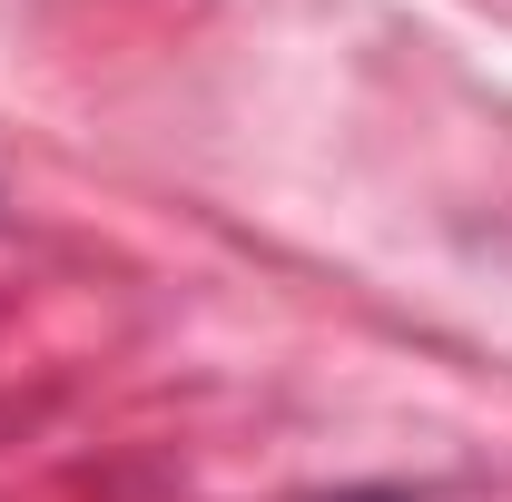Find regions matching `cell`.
I'll return each mask as SVG.
<instances>
[{"instance_id": "cell-1", "label": "cell", "mask_w": 512, "mask_h": 502, "mask_svg": "<svg viewBox=\"0 0 512 502\" xmlns=\"http://www.w3.org/2000/svg\"><path fill=\"white\" fill-rule=\"evenodd\" d=\"M335 502H414V493H335Z\"/></svg>"}]
</instances>
